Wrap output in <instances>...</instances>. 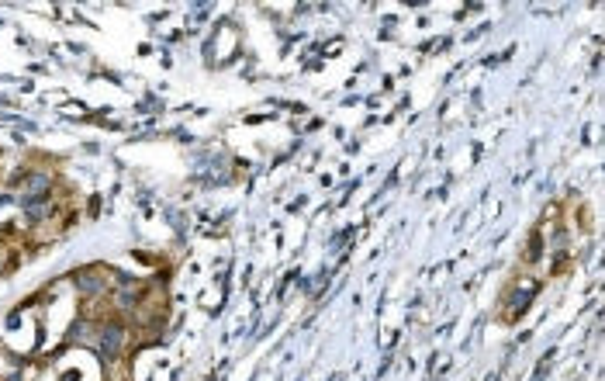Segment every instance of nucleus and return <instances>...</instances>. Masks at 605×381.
<instances>
[{
    "mask_svg": "<svg viewBox=\"0 0 605 381\" xmlns=\"http://www.w3.org/2000/svg\"><path fill=\"white\" fill-rule=\"evenodd\" d=\"M104 381H132V354H118L108 361V375Z\"/></svg>",
    "mask_w": 605,
    "mask_h": 381,
    "instance_id": "2",
    "label": "nucleus"
},
{
    "mask_svg": "<svg viewBox=\"0 0 605 381\" xmlns=\"http://www.w3.org/2000/svg\"><path fill=\"white\" fill-rule=\"evenodd\" d=\"M536 291H540V281L533 278V271H516L509 285H505L502 298H498V305H502L498 316H502L505 323H519L529 312V305H533Z\"/></svg>",
    "mask_w": 605,
    "mask_h": 381,
    "instance_id": "1",
    "label": "nucleus"
}]
</instances>
